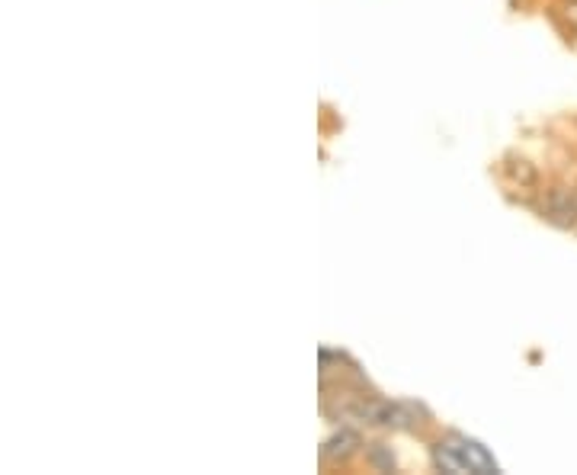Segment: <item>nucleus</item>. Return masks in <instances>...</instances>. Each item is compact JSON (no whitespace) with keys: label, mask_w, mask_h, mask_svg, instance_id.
I'll return each mask as SVG.
<instances>
[{"label":"nucleus","mask_w":577,"mask_h":475,"mask_svg":"<svg viewBox=\"0 0 577 475\" xmlns=\"http://www.w3.org/2000/svg\"><path fill=\"white\" fill-rule=\"evenodd\" d=\"M356 443L359 440L353 437V434H337L334 440H328V446H324V460H347V456L356 453Z\"/></svg>","instance_id":"nucleus-4"},{"label":"nucleus","mask_w":577,"mask_h":475,"mask_svg":"<svg viewBox=\"0 0 577 475\" xmlns=\"http://www.w3.org/2000/svg\"><path fill=\"white\" fill-rule=\"evenodd\" d=\"M504 174L517 183L519 190H536V187H539V170H536V164H529L527 158H507Z\"/></svg>","instance_id":"nucleus-3"},{"label":"nucleus","mask_w":577,"mask_h":475,"mask_svg":"<svg viewBox=\"0 0 577 475\" xmlns=\"http://www.w3.org/2000/svg\"><path fill=\"white\" fill-rule=\"evenodd\" d=\"M568 20L577 26V0H571V4H568Z\"/></svg>","instance_id":"nucleus-5"},{"label":"nucleus","mask_w":577,"mask_h":475,"mask_svg":"<svg viewBox=\"0 0 577 475\" xmlns=\"http://www.w3.org/2000/svg\"><path fill=\"white\" fill-rule=\"evenodd\" d=\"M539 215L555 228H577V190L568 187H552L542 193Z\"/></svg>","instance_id":"nucleus-2"},{"label":"nucleus","mask_w":577,"mask_h":475,"mask_svg":"<svg viewBox=\"0 0 577 475\" xmlns=\"http://www.w3.org/2000/svg\"><path fill=\"white\" fill-rule=\"evenodd\" d=\"M437 466L449 472H494V460L472 440L453 437L449 443L437 446Z\"/></svg>","instance_id":"nucleus-1"}]
</instances>
